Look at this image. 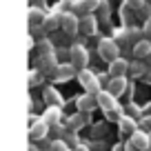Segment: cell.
I'll return each instance as SVG.
<instances>
[{"label":"cell","mask_w":151,"mask_h":151,"mask_svg":"<svg viewBox=\"0 0 151 151\" xmlns=\"http://www.w3.org/2000/svg\"><path fill=\"white\" fill-rule=\"evenodd\" d=\"M62 31L67 33V36H73L76 31H80V18L76 14H62Z\"/></svg>","instance_id":"52a82bcc"},{"label":"cell","mask_w":151,"mask_h":151,"mask_svg":"<svg viewBox=\"0 0 151 151\" xmlns=\"http://www.w3.org/2000/svg\"><path fill=\"white\" fill-rule=\"evenodd\" d=\"M129 69H131V65H129L127 60H122V58L109 62V76H111V78H124Z\"/></svg>","instance_id":"9c48e42d"},{"label":"cell","mask_w":151,"mask_h":151,"mask_svg":"<svg viewBox=\"0 0 151 151\" xmlns=\"http://www.w3.org/2000/svg\"><path fill=\"white\" fill-rule=\"evenodd\" d=\"M42 96H45V102H47L49 107H62V98H60V93H58L53 87H47Z\"/></svg>","instance_id":"d6986e66"},{"label":"cell","mask_w":151,"mask_h":151,"mask_svg":"<svg viewBox=\"0 0 151 151\" xmlns=\"http://www.w3.org/2000/svg\"><path fill=\"white\" fill-rule=\"evenodd\" d=\"M98 53H100L102 60L113 62V60H118V58H120V47H118L116 40H111V38H102V40L98 42Z\"/></svg>","instance_id":"6da1fadb"},{"label":"cell","mask_w":151,"mask_h":151,"mask_svg":"<svg viewBox=\"0 0 151 151\" xmlns=\"http://www.w3.org/2000/svg\"><path fill=\"white\" fill-rule=\"evenodd\" d=\"M76 104H78V111L80 113H91L96 107H98V96L85 93V96H80V98L76 100Z\"/></svg>","instance_id":"ba28073f"},{"label":"cell","mask_w":151,"mask_h":151,"mask_svg":"<svg viewBox=\"0 0 151 151\" xmlns=\"http://www.w3.org/2000/svg\"><path fill=\"white\" fill-rule=\"evenodd\" d=\"M96 29H98V20H96L93 16H85V18H80V31L85 33V36H93Z\"/></svg>","instance_id":"ac0fdd59"},{"label":"cell","mask_w":151,"mask_h":151,"mask_svg":"<svg viewBox=\"0 0 151 151\" xmlns=\"http://www.w3.org/2000/svg\"><path fill=\"white\" fill-rule=\"evenodd\" d=\"M76 76V67L71 65V62H62V65H58V71H56V80H60V82H65V80H69V78H73Z\"/></svg>","instance_id":"5bb4252c"},{"label":"cell","mask_w":151,"mask_h":151,"mask_svg":"<svg viewBox=\"0 0 151 151\" xmlns=\"http://www.w3.org/2000/svg\"><path fill=\"white\" fill-rule=\"evenodd\" d=\"M100 0H76L73 2V14L85 18V16H91L96 9H98Z\"/></svg>","instance_id":"277c9868"},{"label":"cell","mask_w":151,"mask_h":151,"mask_svg":"<svg viewBox=\"0 0 151 151\" xmlns=\"http://www.w3.org/2000/svg\"><path fill=\"white\" fill-rule=\"evenodd\" d=\"M78 80H80V85L87 89V93H91V96H98L100 93V80H98V76L91 73L89 69L78 71Z\"/></svg>","instance_id":"7a4b0ae2"},{"label":"cell","mask_w":151,"mask_h":151,"mask_svg":"<svg viewBox=\"0 0 151 151\" xmlns=\"http://www.w3.org/2000/svg\"><path fill=\"white\" fill-rule=\"evenodd\" d=\"M124 89H127V78H111L107 85V91L111 96H122Z\"/></svg>","instance_id":"2e32d148"},{"label":"cell","mask_w":151,"mask_h":151,"mask_svg":"<svg viewBox=\"0 0 151 151\" xmlns=\"http://www.w3.org/2000/svg\"><path fill=\"white\" fill-rule=\"evenodd\" d=\"M40 80H42V71H40V69H38V71H31V73H29V85H38V82H40Z\"/></svg>","instance_id":"484cf974"},{"label":"cell","mask_w":151,"mask_h":151,"mask_svg":"<svg viewBox=\"0 0 151 151\" xmlns=\"http://www.w3.org/2000/svg\"><path fill=\"white\" fill-rule=\"evenodd\" d=\"M91 116L89 113H76V116H71L69 122H67V127H69V131H78V129H82L85 124H89Z\"/></svg>","instance_id":"4fadbf2b"},{"label":"cell","mask_w":151,"mask_h":151,"mask_svg":"<svg viewBox=\"0 0 151 151\" xmlns=\"http://www.w3.org/2000/svg\"><path fill=\"white\" fill-rule=\"evenodd\" d=\"M51 151H73V149H69V145H67L65 140H53Z\"/></svg>","instance_id":"d4e9b609"},{"label":"cell","mask_w":151,"mask_h":151,"mask_svg":"<svg viewBox=\"0 0 151 151\" xmlns=\"http://www.w3.org/2000/svg\"><path fill=\"white\" fill-rule=\"evenodd\" d=\"M142 131L151 133V116H149V118H145V120H142Z\"/></svg>","instance_id":"f546056e"},{"label":"cell","mask_w":151,"mask_h":151,"mask_svg":"<svg viewBox=\"0 0 151 151\" xmlns=\"http://www.w3.org/2000/svg\"><path fill=\"white\" fill-rule=\"evenodd\" d=\"M113 151H136V149H133V145L129 142V145H116Z\"/></svg>","instance_id":"f1b7e54d"},{"label":"cell","mask_w":151,"mask_h":151,"mask_svg":"<svg viewBox=\"0 0 151 151\" xmlns=\"http://www.w3.org/2000/svg\"><path fill=\"white\" fill-rule=\"evenodd\" d=\"M62 140H65L67 145H73V149H76V147H80V145H78V138H76V131H67Z\"/></svg>","instance_id":"cb8c5ba5"},{"label":"cell","mask_w":151,"mask_h":151,"mask_svg":"<svg viewBox=\"0 0 151 151\" xmlns=\"http://www.w3.org/2000/svg\"><path fill=\"white\" fill-rule=\"evenodd\" d=\"M147 82H151V71H149V73H147Z\"/></svg>","instance_id":"d6a6232c"},{"label":"cell","mask_w":151,"mask_h":151,"mask_svg":"<svg viewBox=\"0 0 151 151\" xmlns=\"http://www.w3.org/2000/svg\"><path fill=\"white\" fill-rule=\"evenodd\" d=\"M149 138H151V133H149Z\"/></svg>","instance_id":"836d02e7"},{"label":"cell","mask_w":151,"mask_h":151,"mask_svg":"<svg viewBox=\"0 0 151 151\" xmlns=\"http://www.w3.org/2000/svg\"><path fill=\"white\" fill-rule=\"evenodd\" d=\"M129 142L133 145V149H136V151H149L151 149V138H149V133L142 131V129H138V131L131 136V140H129Z\"/></svg>","instance_id":"8992f818"},{"label":"cell","mask_w":151,"mask_h":151,"mask_svg":"<svg viewBox=\"0 0 151 151\" xmlns=\"http://www.w3.org/2000/svg\"><path fill=\"white\" fill-rule=\"evenodd\" d=\"M138 111H140V109H138L136 104H129V107H127V113H129V116H138Z\"/></svg>","instance_id":"4dcf8cb0"},{"label":"cell","mask_w":151,"mask_h":151,"mask_svg":"<svg viewBox=\"0 0 151 151\" xmlns=\"http://www.w3.org/2000/svg\"><path fill=\"white\" fill-rule=\"evenodd\" d=\"M40 71L47 76H56L58 65H56V53H42L40 56Z\"/></svg>","instance_id":"30bf717a"},{"label":"cell","mask_w":151,"mask_h":151,"mask_svg":"<svg viewBox=\"0 0 151 151\" xmlns=\"http://www.w3.org/2000/svg\"><path fill=\"white\" fill-rule=\"evenodd\" d=\"M42 120L49 124V127H56V124L60 122V107H47Z\"/></svg>","instance_id":"ffe728a7"},{"label":"cell","mask_w":151,"mask_h":151,"mask_svg":"<svg viewBox=\"0 0 151 151\" xmlns=\"http://www.w3.org/2000/svg\"><path fill=\"white\" fill-rule=\"evenodd\" d=\"M131 71L133 76H142V73H147V67H145V62L142 60H136V62H131Z\"/></svg>","instance_id":"603a6c76"},{"label":"cell","mask_w":151,"mask_h":151,"mask_svg":"<svg viewBox=\"0 0 151 151\" xmlns=\"http://www.w3.org/2000/svg\"><path fill=\"white\" fill-rule=\"evenodd\" d=\"M58 24H62V16L60 14H51V16H47V22H45V31H51V29H56Z\"/></svg>","instance_id":"44dd1931"},{"label":"cell","mask_w":151,"mask_h":151,"mask_svg":"<svg viewBox=\"0 0 151 151\" xmlns=\"http://www.w3.org/2000/svg\"><path fill=\"white\" fill-rule=\"evenodd\" d=\"M118 127H120V133H122V136H129V138L138 131V124H136V120H133L131 116H122V120L118 122Z\"/></svg>","instance_id":"9a60e30c"},{"label":"cell","mask_w":151,"mask_h":151,"mask_svg":"<svg viewBox=\"0 0 151 151\" xmlns=\"http://www.w3.org/2000/svg\"><path fill=\"white\" fill-rule=\"evenodd\" d=\"M98 107L102 109L104 113H111V111H116V96H111L109 91H100L98 93Z\"/></svg>","instance_id":"8fae6325"},{"label":"cell","mask_w":151,"mask_h":151,"mask_svg":"<svg viewBox=\"0 0 151 151\" xmlns=\"http://www.w3.org/2000/svg\"><path fill=\"white\" fill-rule=\"evenodd\" d=\"M73 151H89V147H85V145H80V147H76Z\"/></svg>","instance_id":"1f68e13d"},{"label":"cell","mask_w":151,"mask_h":151,"mask_svg":"<svg viewBox=\"0 0 151 151\" xmlns=\"http://www.w3.org/2000/svg\"><path fill=\"white\" fill-rule=\"evenodd\" d=\"M45 22H47L45 14L38 9V7H31V9H29V27L31 29H42Z\"/></svg>","instance_id":"7c38bea8"},{"label":"cell","mask_w":151,"mask_h":151,"mask_svg":"<svg viewBox=\"0 0 151 151\" xmlns=\"http://www.w3.org/2000/svg\"><path fill=\"white\" fill-rule=\"evenodd\" d=\"M69 60L71 65L76 67V69H85L87 67V60H89V53H87V49L82 47V45H73V47L69 49Z\"/></svg>","instance_id":"3957f363"},{"label":"cell","mask_w":151,"mask_h":151,"mask_svg":"<svg viewBox=\"0 0 151 151\" xmlns=\"http://www.w3.org/2000/svg\"><path fill=\"white\" fill-rule=\"evenodd\" d=\"M49 124L45 122V120H36V122H31V127H29V138H31V142H40L47 138L49 133Z\"/></svg>","instance_id":"5b68a950"},{"label":"cell","mask_w":151,"mask_h":151,"mask_svg":"<svg viewBox=\"0 0 151 151\" xmlns=\"http://www.w3.org/2000/svg\"><path fill=\"white\" fill-rule=\"evenodd\" d=\"M149 53H151V40L149 38H145V40H140L138 45H133V56H136L138 60H145Z\"/></svg>","instance_id":"e0dca14e"},{"label":"cell","mask_w":151,"mask_h":151,"mask_svg":"<svg viewBox=\"0 0 151 151\" xmlns=\"http://www.w3.org/2000/svg\"><path fill=\"white\" fill-rule=\"evenodd\" d=\"M98 11H100V18H109V2L107 0H100Z\"/></svg>","instance_id":"4316f807"},{"label":"cell","mask_w":151,"mask_h":151,"mask_svg":"<svg viewBox=\"0 0 151 151\" xmlns=\"http://www.w3.org/2000/svg\"><path fill=\"white\" fill-rule=\"evenodd\" d=\"M142 33H145L147 38H151V18L145 20V24H142Z\"/></svg>","instance_id":"83f0119b"},{"label":"cell","mask_w":151,"mask_h":151,"mask_svg":"<svg viewBox=\"0 0 151 151\" xmlns=\"http://www.w3.org/2000/svg\"><path fill=\"white\" fill-rule=\"evenodd\" d=\"M145 0H124V9H131V11H140V9H145Z\"/></svg>","instance_id":"7402d4cb"}]
</instances>
